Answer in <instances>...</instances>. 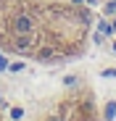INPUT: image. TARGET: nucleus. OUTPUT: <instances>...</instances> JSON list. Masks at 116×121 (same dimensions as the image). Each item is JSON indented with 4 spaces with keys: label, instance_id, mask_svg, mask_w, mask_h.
I'll list each match as a JSON object with an SVG mask.
<instances>
[{
    "label": "nucleus",
    "instance_id": "f257e3e1",
    "mask_svg": "<svg viewBox=\"0 0 116 121\" xmlns=\"http://www.w3.org/2000/svg\"><path fill=\"white\" fill-rule=\"evenodd\" d=\"M113 116H116V103H108V105H106V118L111 121Z\"/></svg>",
    "mask_w": 116,
    "mask_h": 121
},
{
    "label": "nucleus",
    "instance_id": "f03ea898",
    "mask_svg": "<svg viewBox=\"0 0 116 121\" xmlns=\"http://www.w3.org/2000/svg\"><path fill=\"white\" fill-rule=\"evenodd\" d=\"M103 76H116V69H111V71H103Z\"/></svg>",
    "mask_w": 116,
    "mask_h": 121
},
{
    "label": "nucleus",
    "instance_id": "7ed1b4c3",
    "mask_svg": "<svg viewBox=\"0 0 116 121\" xmlns=\"http://www.w3.org/2000/svg\"><path fill=\"white\" fill-rule=\"evenodd\" d=\"M74 3H82V0H74Z\"/></svg>",
    "mask_w": 116,
    "mask_h": 121
}]
</instances>
